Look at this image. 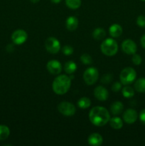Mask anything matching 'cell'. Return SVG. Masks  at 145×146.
Listing matches in <instances>:
<instances>
[{"mask_svg":"<svg viewBox=\"0 0 145 146\" xmlns=\"http://www.w3.org/2000/svg\"><path fill=\"white\" fill-rule=\"evenodd\" d=\"M90 122L96 126H103L109 122L110 115L107 110L104 107L96 106L90 110L89 113Z\"/></svg>","mask_w":145,"mask_h":146,"instance_id":"obj_1","label":"cell"},{"mask_svg":"<svg viewBox=\"0 0 145 146\" xmlns=\"http://www.w3.org/2000/svg\"><path fill=\"white\" fill-rule=\"evenodd\" d=\"M71 86V79L66 75H60L54 79L52 84L53 91L58 95L66 94Z\"/></svg>","mask_w":145,"mask_h":146,"instance_id":"obj_2","label":"cell"},{"mask_svg":"<svg viewBox=\"0 0 145 146\" xmlns=\"http://www.w3.org/2000/svg\"><path fill=\"white\" fill-rule=\"evenodd\" d=\"M100 48L102 54L108 56H112L117 52L118 45L115 40L112 38H106L101 44Z\"/></svg>","mask_w":145,"mask_h":146,"instance_id":"obj_3","label":"cell"},{"mask_svg":"<svg viewBox=\"0 0 145 146\" xmlns=\"http://www.w3.org/2000/svg\"><path fill=\"white\" fill-rule=\"evenodd\" d=\"M136 77V71L133 68L127 67L125 68L120 73V81L123 85H129L134 82Z\"/></svg>","mask_w":145,"mask_h":146,"instance_id":"obj_4","label":"cell"},{"mask_svg":"<svg viewBox=\"0 0 145 146\" xmlns=\"http://www.w3.org/2000/svg\"><path fill=\"white\" fill-rule=\"evenodd\" d=\"M99 73L97 68L90 67L85 70L83 74V79L88 85H93L98 79Z\"/></svg>","mask_w":145,"mask_h":146,"instance_id":"obj_5","label":"cell"},{"mask_svg":"<svg viewBox=\"0 0 145 146\" xmlns=\"http://www.w3.org/2000/svg\"><path fill=\"white\" fill-rule=\"evenodd\" d=\"M58 110L61 114L65 116L73 115L76 112V108L72 104L67 101H63L58 106Z\"/></svg>","mask_w":145,"mask_h":146,"instance_id":"obj_6","label":"cell"},{"mask_svg":"<svg viewBox=\"0 0 145 146\" xmlns=\"http://www.w3.org/2000/svg\"><path fill=\"white\" fill-rule=\"evenodd\" d=\"M45 47L51 54H57L61 49L59 41L55 37H48L45 41Z\"/></svg>","mask_w":145,"mask_h":146,"instance_id":"obj_7","label":"cell"},{"mask_svg":"<svg viewBox=\"0 0 145 146\" xmlns=\"http://www.w3.org/2000/svg\"><path fill=\"white\" fill-rule=\"evenodd\" d=\"M28 38V34L24 30L18 29L13 32L11 35V40L13 43L16 45H21L24 44Z\"/></svg>","mask_w":145,"mask_h":146,"instance_id":"obj_8","label":"cell"},{"mask_svg":"<svg viewBox=\"0 0 145 146\" xmlns=\"http://www.w3.org/2000/svg\"><path fill=\"white\" fill-rule=\"evenodd\" d=\"M122 49L125 54H128V55H131V54L133 55L134 54L136 53L137 46L134 41L131 39H127L122 42Z\"/></svg>","mask_w":145,"mask_h":146,"instance_id":"obj_9","label":"cell"},{"mask_svg":"<svg viewBox=\"0 0 145 146\" xmlns=\"http://www.w3.org/2000/svg\"><path fill=\"white\" fill-rule=\"evenodd\" d=\"M47 69L48 72L53 75H58L61 72L62 66L61 64L58 60H51L47 63Z\"/></svg>","mask_w":145,"mask_h":146,"instance_id":"obj_10","label":"cell"},{"mask_svg":"<svg viewBox=\"0 0 145 146\" xmlns=\"http://www.w3.org/2000/svg\"><path fill=\"white\" fill-rule=\"evenodd\" d=\"M94 96L98 101H105L107 99L109 96V93L105 87L99 86L94 90Z\"/></svg>","mask_w":145,"mask_h":146,"instance_id":"obj_11","label":"cell"},{"mask_svg":"<svg viewBox=\"0 0 145 146\" xmlns=\"http://www.w3.org/2000/svg\"><path fill=\"white\" fill-rule=\"evenodd\" d=\"M138 118V114L135 110L129 108L123 114V118L125 123L127 124H133Z\"/></svg>","mask_w":145,"mask_h":146,"instance_id":"obj_12","label":"cell"},{"mask_svg":"<svg viewBox=\"0 0 145 146\" xmlns=\"http://www.w3.org/2000/svg\"><path fill=\"white\" fill-rule=\"evenodd\" d=\"M88 144L90 145L99 146L102 145V142H103V138L99 133H94L89 135L88 138Z\"/></svg>","mask_w":145,"mask_h":146,"instance_id":"obj_13","label":"cell"},{"mask_svg":"<svg viewBox=\"0 0 145 146\" xmlns=\"http://www.w3.org/2000/svg\"><path fill=\"white\" fill-rule=\"evenodd\" d=\"M122 28L119 24H114L110 26L109 29V34L113 38H117V37L120 36L122 34Z\"/></svg>","mask_w":145,"mask_h":146,"instance_id":"obj_14","label":"cell"},{"mask_svg":"<svg viewBox=\"0 0 145 146\" xmlns=\"http://www.w3.org/2000/svg\"><path fill=\"white\" fill-rule=\"evenodd\" d=\"M65 26L69 31H75L78 27V19L75 17H69L66 19Z\"/></svg>","mask_w":145,"mask_h":146,"instance_id":"obj_15","label":"cell"},{"mask_svg":"<svg viewBox=\"0 0 145 146\" xmlns=\"http://www.w3.org/2000/svg\"><path fill=\"white\" fill-rule=\"evenodd\" d=\"M124 106L120 101H115L111 105L110 111L113 115H119L123 111Z\"/></svg>","mask_w":145,"mask_h":146,"instance_id":"obj_16","label":"cell"},{"mask_svg":"<svg viewBox=\"0 0 145 146\" xmlns=\"http://www.w3.org/2000/svg\"><path fill=\"white\" fill-rule=\"evenodd\" d=\"M109 122L110 126L115 130L121 129L123 126V121L119 117H113L110 118Z\"/></svg>","mask_w":145,"mask_h":146,"instance_id":"obj_17","label":"cell"},{"mask_svg":"<svg viewBox=\"0 0 145 146\" xmlns=\"http://www.w3.org/2000/svg\"><path fill=\"white\" fill-rule=\"evenodd\" d=\"M134 88L139 93H145V78H140L136 80L134 84Z\"/></svg>","mask_w":145,"mask_h":146,"instance_id":"obj_18","label":"cell"},{"mask_svg":"<svg viewBox=\"0 0 145 146\" xmlns=\"http://www.w3.org/2000/svg\"><path fill=\"white\" fill-rule=\"evenodd\" d=\"M77 69V66L75 62H73L72 61H68L65 64L64 66V70H65V72L68 74H72L76 71Z\"/></svg>","mask_w":145,"mask_h":146,"instance_id":"obj_19","label":"cell"},{"mask_svg":"<svg viewBox=\"0 0 145 146\" xmlns=\"http://www.w3.org/2000/svg\"><path fill=\"white\" fill-rule=\"evenodd\" d=\"M92 36L96 40L103 39L106 36V31L101 28H98L95 29L92 32Z\"/></svg>","mask_w":145,"mask_h":146,"instance_id":"obj_20","label":"cell"},{"mask_svg":"<svg viewBox=\"0 0 145 146\" xmlns=\"http://www.w3.org/2000/svg\"><path fill=\"white\" fill-rule=\"evenodd\" d=\"M10 134L9 128L4 125H0V141H4Z\"/></svg>","mask_w":145,"mask_h":146,"instance_id":"obj_21","label":"cell"},{"mask_svg":"<svg viewBox=\"0 0 145 146\" xmlns=\"http://www.w3.org/2000/svg\"><path fill=\"white\" fill-rule=\"evenodd\" d=\"M91 105V101L87 97H82L81 98L79 101H78V106L80 108L82 109H85V108H88Z\"/></svg>","mask_w":145,"mask_h":146,"instance_id":"obj_22","label":"cell"},{"mask_svg":"<svg viewBox=\"0 0 145 146\" xmlns=\"http://www.w3.org/2000/svg\"><path fill=\"white\" fill-rule=\"evenodd\" d=\"M65 4L71 9H77L81 5V0H65Z\"/></svg>","mask_w":145,"mask_h":146,"instance_id":"obj_23","label":"cell"},{"mask_svg":"<svg viewBox=\"0 0 145 146\" xmlns=\"http://www.w3.org/2000/svg\"><path fill=\"white\" fill-rule=\"evenodd\" d=\"M122 95L124 97L127 98H132L134 95V91L133 88L130 86H125L122 89Z\"/></svg>","mask_w":145,"mask_h":146,"instance_id":"obj_24","label":"cell"},{"mask_svg":"<svg viewBox=\"0 0 145 146\" xmlns=\"http://www.w3.org/2000/svg\"><path fill=\"white\" fill-rule=\"evenodd\" d=\"M80 61L82 64L85 65H90L92 63V58L89 54H84L80 56Z\"/></svg>","mask_w":145,"mask_h":146,"instance_id":"obj_25","label":"cell"},{"mask_svg":"<svg viewBox=\"0 0 145 146\" xmlns=\"http://www.w3.org/2000/svg\"><path fill=\"white\" fill-rule=\"evenodd\" d=\"M62 51L65 55L70 56L73 53V48L70 46H64L62 48Z\"/></svg>","mask_w":145,"mask_h":146,"instance_id":"obj_26","label":"cell"},{"mask_svg":"<svg viewBox=\"0 0 145 146\" xmlns=\"http://www.w3.org/2000/svg\"><path fill=\"white\" fill-rule=\"evenodd\" d=\"M132 61L134 65L138 66L139 65V64H141V63H142V57H141L139 54H134L133 56H132Z\"/></svg>","mask_w":145,"mask_h":146,"instance_id":"obj_27","label":"cell"},{"mask_svg":"<svg viewBox=\"0 0 145 146\" xmlns=\"http://www.w3.org/2000/svg\"><path fill=\"white\" fill-rule=\"evenodd\" d=\"M136 24L142 28H145V16L140 15L137 17Z\"/></svg>","mask_w":145,"mask_h":146,"instance_id":"obj_28","label":"cell"},{"mask_svg":"<svg viewBox=\"0 0 145 146\" xmlns=\"http://www.w3.org/2000/svg\"><path fill=\"white\" fill-rule=\"evenodd\" d=\"M111 81H112V76L110 74H105L102 76V79H101V81L105 84H109Z\"/></svg>","mask_w":145,"mask_h":146,"instance_id":"obj_29","label":"cell"},{"mask_svg":"<svg viewBox=\"0 0 145 146\" xmlns=\"http://www.w3.org/2000/svg\"><path fill=\"white\" fill-rule=\"evenodd\" d=\"M121 89H122V84H121V83L115 82L112 86V90L115 91V92H117V91H120Z\"/></svg>","mask_w":145,"mask_h":146,"instance_id":"obj_30","label":"cell"},{"mask_svg":"<svg viewBox=\"0 0 145 146\" xmlns=\"http://www.w3.org/2000/svg\"><path fill=\"white\" fill-rule=\"evenodd\" d=\"M139 120L144 125H145V108L141 111L139 113Z\"/></svg>","mask_w":145,"mask_h":146,"instance_id":"obj_31","label":"cell"},{"mask_svg":"<svg viewBox=\"0 0 145 146\" xmlns=\"http://www.w3.org/2000/svg\"><path fill=\"white\" fill-rule=\"evenodd\" d=\"M140 42H141V45H142V46L144 48H145V34L142 36V38H141V40H140Z\"/></svg>","mask_w":145,"mask_h":146,"instance_id":"obj_32","label":"cell"},{"mask_svg":"<svg viewBox=\"0 0 145 146\" xmlns=\"http://www.w3.org/2000/svg\"><path fill=\"white\" fill-rule=\"evenodd\" d=\"M7 51H9V52H11L12 51H14V46H13V45L9 44V45L7 46Z\"/></svg>","mask_w":145,"mask_h":146,"instance_id":"obj_33","label":"cell"},{"mask_svg":"<svg viewBox=\"0 0 145 146\" xmlns=\"http://www.w3.org/2000/svg\"><path fill=\"white\" fill-rule=\"evenodd\" d=\"M51 2L54 3V4H58L61 1V0H51Z\"/></svg>","mask_w":145,"mask_h":146,"instance_id":"obj_34","label":"cell"},{"mask_svg":"<svg viewBox=\"0 0 145 146\" xmlns=\"http://www.w3.org/2000/svg\"><path fill=\"white\" fill-rule=\"evenodd\" d=\"M30 1H31V2L34 3V4H36V3H38L40 0H30Z\"/></svg>","mask_w":145,"mask_h":146,"instance_id":"obj_35","label":"cell"},{"mask_svg":"<svg viewBox=\"0 0 145 146\" xmlns=\"http://www.w3.org/2000/svg\"><path fill=\"white\" fill-rule=\"evenodd\" d=\"M141 1H145V0H141Z\"/></svg>","mask_w":145,"mask_h":146,"instance_id":"obj_36","label":"cell"}]
</instances>
